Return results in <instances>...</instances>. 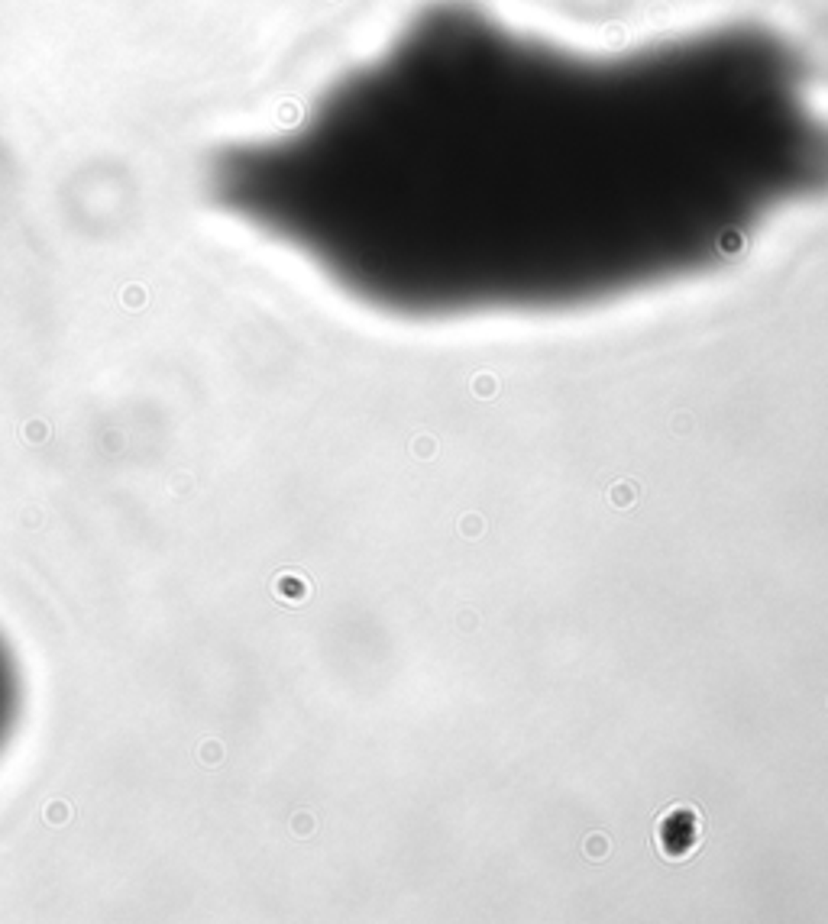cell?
Segmentation results:
<instances>
[{"instance_id": "cell-3", "label": "cell", "mask_w": 828, "mask_h": 924, "mask_svg": "<svg viewBox=\"0 0 828 924\" xmlns=\"http://www.w3.org/2000/svg\"><path fill=\"white\" fill-rule=\"evenodd\" d=\"M16 711H20V672H16V662L10 656L7 643L0 640V747L13 730Z\"/></svg>"}, {"instance_id": "cell-1", "label": "cell", "mask_w": 828, "mask_h": 924, "mask_svg": "<svg viewBox=\"0 0 828 924\" xmlns=\"http://www.w3.org/2000/svg\"><path fill=\"white\" fill-rule=\"evenodd\" d=\"M828 184L806 62L763 26L579 55L466 0L424 7L214 194L398 307L563 301L728 255Z\"/></svg>"}, {"instance_id": "cell-2", "label": "cell", "mask_w": 828, "mask_h": 924, "mask_svg": "<svg viewBox=\"0 0 828 924\" xmlns=\"http://www.w3.org/2000/svg\"><path fill=\"white\" fill-rule=\"evenodd\" d=\"M657 853L670 863H683L696 853L702 844V821L699 811L689 805H673L657 818V834H653Z\"/></svg>"}]
</instances>
